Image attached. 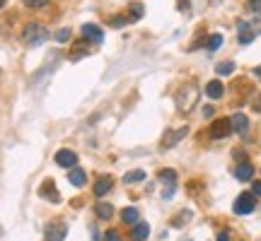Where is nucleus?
Returning <instances> with one entry per match:
<instances>
[{"label": "nucleus", "instance_id": "1", "mask_svg": "<svg viewBox=\"0 0 261 241\" xmlns=\"http://www.w3.org/2000/svg\"><path fill=\"white\" fill-rule=\"evenodd\" d=\"M49 39V29L44 27V24H39V22H31L27 24L25 29H22V41L27 44V46H39V44H44Z\"/></svg>", "mask_w": 261, "mask_h": 241}, {"label": "nucleus", "instance_id": "2", "mask_svg": "<svg viewBox=\"0 0 261 241\" xmlns=\"http://www.w3.org/2000/svg\"><path fill=\"white\" fill-rule=\"evenodd\" d=\"M234 215H249V212H254L257 208V198H254V193H242L237 200H234Z\"/></svg>", "mask_w": 261, "mask_h": 241}, {"label": "nucleus", "instance_id": "3", "mask_svg": "<svg viewBox=\"0 0 261 241\" xmlns=\"http://www.w3.org/2000/svg\"><path fill=\"white\" fill-rule=\"evenodd\" d=\"M196 94H199V92H196V87H194V85L184 87V90L176 94V106H179L181 111H189V109L196 104Z\"/></svg>", "mask_w": 261, "mask_h": 241}, {"label": "nucleus", "instance_id": "4", "mask_svg": "<svg viewBox=\"0 0 261 241\" xmlns=\"http://www.w3.org/2000/svg\"><path fill=\"white\" fill-rule=\"evenodd\" d=\"M232 133V123L230 119H218L213 125H210V138H215V140H220V138H228Z\"/></svg>", "mask_w": 261, "mask_h": 241}, {"label": "nucleus", "instance_id": "5", "mask_svg": "<svg viewBox=\"0 0 261 241\" xmlns=\"http://www.w3.org/2000/svg\"><path fill=\"white\" fill-rule=\"evenodd\" d=\"M65 234H68L65 222H51V224L46 227V241H63Z\"/></svg>", "mask_w": 261, "mask_h": 241}, {"label": "nucleus", "instance_id": "6", "mask_svg": "<svg viewBox=\"0 0 261 241\" xmlns=\"http://www.w3.org/2000/svg\"><path fill=\"white\" fill-rule=\"evenodd\" d=\"M83 39L85 41H94V44H99L102 39H104V31L102 27H97V24H83Z\"/></svg>", "mask_w": 261, "mask_h": 241}, {"label": "nucleus", "instance_id": "7", "mask_svg": "<svg viewBox=\"0 0 261 241\" xmlns=\"http://www.w3.org/2000/svg\"><path fill=\"white\" fill-rule=\"evenodd\" d=\"M186 133H189V128H176L172 133H167V135L162 138V147H165V150H167V147H174L181 138H186Z\"/></svg>", "mask_w": 261, "mask_h": 241}, {"label": "nucleus", "instance_id": "8", "mask_svg": "<svg viewBox=\"0 0 261 241\" xmlns=\"http://www.w3.org/2000/svg\"><path fill=\"white\" fill-rule=\"evenodd\" d=\"M112 188H114V179H112V176H99V179L94 181V195H97V198L107 195Z\"/></svg>", "mask_w": 261, "mask_h": 241}, {"label": "nucleus", "instance_id": "9", "mask_svg": "<svg viewBox=\"0 0 261 241\" xmlns=\"http://www.w3.org/2000/svg\"><path fill=\"white\" fill-rule=\"evenodd\" d=\"M230 123H232V130H234V133L247 135V130H249V119H247L244 114H234L230 119Z\"/></svg>", "mask_w": 261, "mask_h": 241}, {"label": "nucleus", "instance_id": "10", "mask_svg": "<svg viewBox=\"0 0 261 241\" xmlns=\"http://www.w3.org/2000/svg\"><path fill=\"white\" fill-rule=\"evenodd\" d=\"M75 162H78V154L73 150H58V154H56L58 167H75Z\"/></svg>", "mask_w": 261, "mask_h": 241}, {"label": "nucleus", "instance_id": "11", "mask_svg": "<svg viewBox=\"0 0 261 241\" xmlns=\"http://www.w3.org/2000/svg\"><path fill=\"white\" fill-rule=\"evenodd\" d=\"M131 237H133V241H145L147 237H150V224H145V222H136V224H133Z\"/></svg>", "mask_w": 261, "mask_h": 241}, {"label": "nucleus", "instance_id": "12", "mask_svg": "<svg viewBox=\"0 0 261 241\" xmlns=\"http://www.w3.org/2000/svg\"><path fill=\"white\" fill-rule=\"evenodd\" d=\"M234 176H237L239 181H249L252 176H254V167H252L249 162H242V164L234 169Z\"/></svg>", "mask_w": 261, "mask_h": 241}, {"label": "nucleus", "instance_id": "13", "mask_svg": "<svg viewBox=\"0 0 261 241\" xmlns=\"http://www.w3.org/2000/svg\"><path fill=\"white\" fill-rule=\"evenodd\" d=\"M94 215H97L99 219H112V217H114V208H112L109 203H97V205H94Z\"/></svg>", "mask_w": 261, "mask_h": 241}, {"label": "nucleus", "instance_id": "14", "mask_svg": "<svg viewBox=\"0 0 261 241\" xmlns=\"http://www.w3.org/2000/svg\"><path fill=\"white\" fill-rule=\"evenodd\" d=\"M68 181H70L73 186H78V188H80V186H85L87 176H85V171H83V169H73V167H70V171H68Z\"/></svg>", "mask_w": 261, "mask_h": 241}, {"label": "nucleus", "instance_id": "15", "mask_svg": "<svg viewBox=\"0 0 261 241\" xmlns=\"http://www.w3.org/2000/svg\"><path fill=\"white\" fill-rule=\"evenodd\" d=\"M223 92H225V87H223V82H218V80L208 82V87H205V94H208L210 99H220Z\"/></svg>", "mask_w": 261, "mask_h": 241}, {"label": "nucleus", "instance_id": "16", "mask_svg": "<svg viewBox=\"0 0 261 241\" xmlns=\"http://www.w3.org/2000/svg\"><path fill=\"white\" fill-rule=\"evenodd\" d=\"M254 31L249 29V24L247 22H239V44H252L254 41Z\"/></svg>", "mask_w": 261, "mask_h": 241}, {"label": "nucleus", "instance_id": "17", "mask_svg": "<svg viewBox=\"0 0 261 241\" xmlns=\"http://www.w3.org/2000/svg\"><path fill=\"white\" fill-rule=\"evenodd\" d=\"M121 219H123L126 224H136V222L141 219V212H138V208H126V210L121 212Z\"/></svg>", "mask_w": 261, "mask_h": 241}, {"label": "nucleus", "instance_id": "18", "mask_svg": "<svg viewBox=\"0 0 261 241\" xmlns=\"http://www.w3.org/2000/svg\"><path fill=\"white\" fill-rule=\"evenodd\" d=\"M41 195H44V198H49V200H54V203H58L56 186H51V181H46V183H44V188H41Z\"/></svg>", "mask_w": 261, "mask_h": 241}, {"label": "nucleus", "instance_id": "19", "mask_svg": "<svg viewBox=\"0 0 261 241\" xmlns=\"http://www.w3.org/2000/svg\"><path fill=\"white\" fill-rule=\"evenodd\" d=\"M215 72H218V75H223V77H225V75H232V72H234V63H232V60H225V63H218Z\"/></svg>", "mask_w": 261, "mask_h": 241}, {"label": "nucleus", "instance_id": "20", "mask_svg": "<svg viewBox=\"0 0 261 241\" xmlns=\"http://www.w3.org/2000/svg\"><path fill=\"white\" fill-rule=\"evenodd\" d=\"M143 12H145L143 5H141V2H133V5H131V10H128V20H141V17H143Z\"/></svg>", "mask_w": 261, "mask_h": 241}, {"label": "nucleus", "instance_id": "21", "mask_svg": "<svg viewBox=\"0 0 261 241\" xmlns=\"http://www.w3.org/2000/svg\"><path fill=\"white\" fill-rule=\"evenodd\" d=\"M220 46H223V34H213L208 39V51H218Z\"/></svg>", "mask_w": 261, "mask_h": 241}, {"label": "nucleus", "instance_id": "22", "mask_svg": "<svg viewBox=\"0 0 261 241\" xmlns=\"http://www.w3.org/2000/svg\"><path fill=\"white\" fill-rule=\"evenodd\" d=\"M145 179V171H128L126 176H123V181L126 183H138V181Z\"/></svg>", "mask_w": 261, "mask_h": 241}, {"label": "nucleus", "instance_id": "23", "mask_svg": "<svg viewBox=\"0 0 261 241\" xmlns=\"http://www.w3.org/2000/svg\"><path fill=\"white\" fill-rule=\"evenodd\" d=\"M160 179L167 181V183H174L176 181V171L174 169H165V171H160Z\"/></svg>", "mask_w": 261, "mask_h": 241}, {"label": "nucleus", "instance_id": "24", "mask_svg": "<svg viewBox=\"0 0 261 241\" xmlns=\"http://www.w3.org/2000/svg\"><path fill=\"white\" fill-rule=\"evenodd\" d=\"M25 5L31 7V10H41V7H46V5H49V0H25Z\"/></svg>", "mask_w": 261, "mask_h": 241}, {"label": "nucleus", "instance_id": "25", "mask_svg": "<svg viewBox=\"0 0 261 241\" xmlns=\"http://www.w3.org/2000/svg\"><path fill=\"white\" fill-rule=\"evenodd\" d=\"M247 24H249V29L254 31V34H259L261 31V15H257V17H254L252 22H247Z\"/></svg>", "mask_w": 261, "mask_h": 241}, {"label": "nucleus", "instance_id": "26", "mask_svg": "<svg viewBox=\"0 0 261 241\" xmlns=\"http://www.w3.org/2000/svg\"><path fill=\"white\" fill-rule=\"evenodd\" d=\"M70 39V29H60L56 34V41H68Z\"/></svg>", "mask_w": 261, "mask_h": 241}, {"label": "nucleus", "instance_id": "27", "mask_svg": "<svg viewBox=\"0 0 261 241\" xmlns=\"http://www.w3.org/2000/svg\"><path fill=\"white\" fill-rule=\"evenodd\" d=\"M104 241H121V237H118V232H107Z\"/></svg>", "mask_w": 261, "mask_h": 241}, {"label": "nucleus", "instance_id": "28", "mask_svg": "<svg viewBox=\"0 0 261 241\" xmlns=\"http://www.w3.org/2000/svg\"><path fill=\"white\" fill-rule=\"evenodd\" d=\"M249 10H254V12H261V0H249Z\"/></svg>", "mask_w": 261, "mask_h": 241}, {"label": "nucleus", "instance_id": "29", "mask_svg": "<svg viewBox=\"0 0 261 241\" xmlns=\"http://www.w3.org/2000/svg\"><path fill=\"white\" fill-rule=\"evenodd\" d=\"M213 111H215L213 106H205V109H203V116H205V119H210V116H213Z\"/></svg>", "mask_w": 261, "mask_h": 241}, {"label": "nucleus", "instance_id": "30", "mask_svg": "<svg viewBox=\"0 0 261 241\" xmlns=\"http://www.w3.org/2000/svg\"><path fill=\"white\" fill-rule=\"evenodd\" d=\"M252 188H254V195H261V181H254Z\"/></svg>", "mask_w": 261, "mask_h": 241}, {"label": "nucleus", "instance_id": "31", "mask_svg": "<svg viewBox=\"0 0 261 241\" xmlns=\"http://www.w3.org/2000/svg\"><path fill=\"white\" fill-rule=\"evenodd\" d=\"M215 241H230V237H228V232H220V234H218V239Z\"/></svg>", "mask_w": 261, "mask_h": 241}, {"label": "nucleus", "instance_id": "32", "mask_svg": "<svg viewBox=\"0 0 261 241\" xmlns=\"http://www.w3.org/2000/svg\"><path fill=\"white\" fill-rule=\"evenodd\" d=\"M254 75H257V77H261V65H259V68H254Z\"/></svg>", "mask_w": 261, "mask_h": 241}]
</instances>
